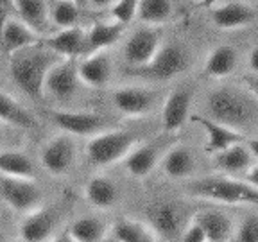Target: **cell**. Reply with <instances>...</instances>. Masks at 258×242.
Returning <instances> with one entry per match:
<instances>
[{
    "mask_svg": "<svg viewBox=\"0 0 258 242\" xmlns=\"http://www.w3.org/2000/svg\"><path fill=\"white\" fill-rule=\"evenodd\" d=\"M48 117L57 128L72 137H95L108 131V118L97 111H72V109H50Z\"/></svg>",
    "mask_w": 258,
    "mask_h": 242,
    "instance_id": "52a82bcc",
    "label": "cell"
},
{
    "mask_svg": "<svg viewBox=\"0 0 258 242\" xmlns=\"http://www.w3.org/2000/svg\"><path fill=\"white\" fill-rule=\"evenodd\" d=\"M13 13H16L15 0H0V34L9 18H13Z\"/></svg>",
    "mask_w": 258,
    "mask_h": 242,
    "instance_id": "8d00e7d4",
    "label": "cell"
},
{
    "mask_svg": "<svg viewBox=\"0 0 258 242\" xmlns=\"http://www.w3.org/2000/svg\"><path fill=\"white\" fill-rule=\"evenodd\" d=\"M256 11L244 2H228L210 11V22L222 31H235L253 24Z\"/></svg>",
    "mask_w": 258,
    "mask_h": 242,
    "instance_id": "44dd1931",
    "label": "cell"
},
{
    "mask_svg": "<svg viewBox=\"0 0 258 242\" xmlns=\"http://www.w3.org/2000/svg\"><path fill=\"white\" fill-rule=\"evenodd\" d=\"M77 74L83 85L90 88H102L113 76V61L106 50L85 56L77 63Z\"/></svg>",
    "mask_w": 258,
    "mask_h": 242,
    "instance_id": "e0dca14e",
    "label": "cell"
},
{
    "mask_svg": "<svg viewBox=\"0 0 258 242\" xmlns=\"http://www.w3.org/2000/svg\"><path fill=\"white\" fill-rule=\"evenodd\" d=\"M244 85L249 90L251 95H253L254 99H258V76L256 74H247V76H244Z\"/></svg>",
    "mask_w": 258,
    "mask_h": 242,
    "instance_id": "74e56055",
    "label": "cell"
},
{
    "mask_svg": "<svg viewBox=\"0 0 258 242\" xmlns=\"http://www.w3.org/2000/svg\"><path fill=\"white\" fill-rule=\"evenodd\" d=\"M111 237L117 242H158L160 238L147 222L131 217H120L111 224Z\"/></svg>",
    "mask_w": 258,
    "mask_h": 242,
    "instance_id": "83f0119b",
    "label": "cell"
},
{
    "mask_svg": "<svg viewBox=\"0 0 258 242\" xmlns=\"http://www.w3.org/2000/svg\"><path fill=\"white\" fill-rule=\"evenodd\" d=\"M161 172L170 179H190L198 170V160L188 145L174 144L161 160Z\"/></svg>",
    "mask_w": 258,
    "mask_h": 242,
    "instance_id": "ffe728a7",
    "label": "cell"
},
{
    "mask_svg": "<svg viewBox=\"0 0 258 242\" xmlns=\"http://www.w3.org/2000/svg\"><path fill=\"white\" fill-rule=\"evenodd\" d=\"M170 16H172L170 0H140V4H138L137 18L149 27L165 24Z\"/></svg>",
    "mask_w": 258,
    "mask_h": 242,
    "instance_id": "1f68e13d",
    "label": "cell"
},
{
    "mask_svg": "<svg viewBox=\"0 0 258 242\" xmlns=\"http://www.w3.org/2000/svg\"><path fill=\"white\" fill-rule=\"evenodd\" d=\"M117 0H88V4L93 6V8L101 9V8H111Z\"/></svg>",
    "mask_w": 258,
    "mask_h": 242,
    "instance_id": "b9f144b4",
    "label": "cell"
},
{
    "mask_svg": "<svg viewBox=\"0 0 258 242\" xmlns=\"http://www.w3.org/2000/svg\"><path fill=\"white\" fill-rule=\"evenodd\" d=\"M59 214L52 206H40L24 215L18 226L20 242H52L57 237Z\"/></svg>",
    "mask_w": 258,
    "mask_h": 242,
    "instance_id": "ba28073f",
    "label": "cell"
},
{
    "mask_svg": "<svg viewBox=\"0 0 258 242\" xmlns=\"http://www.w3.org/2000/svg\"><path fill=\"white\" fill-rule=\"evenodd\" d=\"M81 85L79 74H77L76 59H61L52 67L45 79L43 95H48L56 101H67L77 93Z\"/></svg>",
    "mask_w": 258,
    "mask_h": 242,
    "instance_id": "5bb4252c",
    "label": "cell"
},
{
    "mask_svg": "<svg viewBox=\"0 0 258 242\" xmlns=\"http://www.w3.org/2000/svg\"><path fill=\"white\" fill-rule=\"evenodd\" d=\"M158 101L154 90L142 86H122L111 93V104L125 117H142L153 111Z\"/></svg>",
    "mask_w": 258,
    "mask_h": 242,
    "instance_id": "7c38bea8",
    "label": "cell"
},
{
    "mask_svg": "<svg viewBox=\"0 0 258 242\" xmlns=\"http://www.w3.org/2000/svg\"><path fill=\"white\" fill-rule=\"evenodd\" d=\"M181 242H208V238H206L205 230L192 219V221L185 226V230H183Z\"/></svg>",
    "mask_w": 258,
    "mask_h": 242,
    "instance_id": "d590c367",
    "label": "cell"
},
{
    "mask_svg": "<svg viewBox=\"0 0 258 242\" xmlns=\"http://www.w3.org/2000/svg\"><path fill=\"white\" fill-rule=\"evenodd\" d=\"M0 198L15 212L29 214L41 206L43 192L34 179L0 174Z\"/></svg>",
    "mask_w": 258,
    "mask_h": 242,
    "instance_id": "5b68a950",
    "label": "cell"
},
{
    "mask_svg": "<svg viewBox=\"0 0 258 242\" xmlns=\"http://www.w3.org/2000/svg\"><path fill=\"white\" fill-rule=\"evenodd\" d=\"M147 224L160 240H174L183 235V210L174 201H154L147 208Z\"/></svg>",
    "mask_w": 258,
    "mask_h": 242,
    "instance_id": "30bf717a",
    "label": "cell"
},
{
    "mask_svg": "<svg viewBox=\"0 0 258 242\" xmlns=\"http://www.w3.org/2000/svg\"><path fill=\"white\" fill-rule=\"evenodd\" d=\"M170 147V145H169ZM165 144V138H158V140L144 142L138 144L131 153L125 156L124 167L133 177H145L149 176L154 169L161 163L165 153L169 151Z\"/></svg>",
    "mask_w": 258,
    "mask_h": 242,
    "instance_id": "4fadbf2b",
    "label": "cell"
},
{
    "mask_svg": "<svg viewBox=\"0 0 258 242\" xmlns=\"http://www.w3.org/2000/svg\"><path fill=\"white\" fill-rule=\"evenodd\" d=\"M0 41H2V47L4 50L13 56L18 50H24L27 47L40 43V34H38L34 29H31L24 20L20 18H9L8 24L2 29V34H0Z\"/></svg>",
    "mask_w": 258,
    "mask_h": 242,
    "instance_id": "603a6c76",
    "label": "cell"
},
{
    "mask_svg": "<svg viewBox=\"0 0 258 242\" xmlns=\"http://www.w3.org/2000/svg\"><path fill=\"white\" fill-rule=\"evenodd\" d=\"M194 221L201 226L208 242H231L237 231V226L231 215L222 210H201L194 215Z\"/></svg>",
    "mask_w": 258,
    "mask_h": 242,
    "instance_id": "d6986e66",
    "label": "cell"
},
{
    "mask_svg": "<svg viewBox=\"0 0 258 242\" xmlns=\"http://www.w3.org/2000/svg\"><path fill=\"white\" fill-rule=\"evenodd\" d=\"M194 2H201V0H194Z\"/></svg>",
    "mask_w": 258,
    "mask_h": 242,
    "instance_id": "bcb514c9",
    "label": "cell"
},
{
    "mask_svg": "<svg viewBox=\"0 0 258 242\" xmlns=\"http://www.w3.org/2000/svg\"><path fill=\"white\" fill-rule=\"evenodd\" d=\"M109 231H111V226L102 217L85 215L70 222L64 233L74 242H104Z\"/></svg>",
    "mask_w": 258,
    "mask_h": 242,
    "instance_id": "484cf974",
    "label": "cell"
},
{
    "mask_svg": "<svg viewBox=\"0 0 258 242\" xmlns=\"http://www.w3.org/2000/svg\"><path fill=\"white\" fill-rule=\"evenodd\" d=\"M188 67V54L179 43L161 45L154 59L147 67L138 69L144 76L156 81H170L183 74Z\"/></svg>",
    "mask_w": 258,
    "mask_h": 242,
    "instance_id": "8fae6325",
    "label": "cell"
},
{
    "mask_svg": "<svg viewBox=\"0 0 258 242\" xmlns=\"http://www.w3.org/2000/svg\"><path fill=\"white\" fill-rule=\"evenodd\" d=\"M246 145H247V149L251 151V154H253L254 160H258V137L247 138V140H246Z\"/></svg>",
    "mask_w": 258,
    "mask_h": 242,
    "instance_id": "60d3db41",
    "label": "cell"
},
{
    "mask_svg": "<svg viewBox=\"0 0 258 242\" xmlns=\"http://www.w3.org/2000/svg\"><path fill=\"white\" fill-rule=\"evenodd\" d=\"M79 4L74 0H54L50 4V22L59 29L76 27L79 20Z\"/></svg>",
    "mask_w": 258,
    "mask_h": 242,
    "instance_id": "d6a6232c",
    "label": "cell"
},
{
    "mask_svg": "<svg viewBox=\"0 0 258 242\" xmlns=\"http://www.w3.org/2000/svg\"><path fill=\"white\" fill-rule=\"evenodd\" d=\"M111 242H117V240H111Z\"/></svg>",
    "mask_w": 258,
    "mask_h": 242,
    "instance_id": "7dc6e473",
    "label": "cell"
},
{
    "mask_svg": "<svg viewBox=\"0 0 258 242\" xmlns=\"http://www.w3.org/2000/svg\"><path fill=\"white\" fill-rule=\"evenodd\" d=\"M233 242H258V215L249 214L237 226Z\"/></svg>",
    "mask_w": 258,
    "mask_h": 242,
    "instance_id": "e575fe53",
    "label": "cell"
},
{
    "mask_svg": "<svg viewBox=\"0 0 258 242\" xmlns=\"http://www.w3.org/2000/svg\"><path fill=\"white\" fill-rule=\"evenodd\" d=\"M238 65V52L231 45H217L208 52L203 72L210 79H224L235 72Z\"/></svg>",
    "mask_w": 258,
    "mask_h": 242,
    "instance_id": "d4e9b609",
    "label": "cell"
},
{
    "mask_svg": "<svg viewBox=\"0 0 258 242\" xmlns=\"http://www.w3.org/2000/svg\"><path fill=\"white\" fill-rule=\"evenodd\" d=\"M0 174L34 179L36 169L27 154L20 153V151H0Z\"/></svg>",
    "mask_w": 258,
    "mask_h": 242,
    "instance_id": "4dcf8cb0",
    "label": "cell"
},
{
    "mask_svg": "<svg viewBox=\"0 0 258 242\" xmlns=\"http://www.w3.org/2000/svg\"><path fill=\"white\" fill-rule=\"evenodd\" d=\"M0 122L20 129H34L38 120L20 102L0 90Z\"/></svg>",
    "mask_w": 258,
    "mask_h": 242,
    "instance_id": "f1b7e54d",
    "label": "cell"
},
{
    "mask_svg": "<svg viewBox=\"0 0 258 242\" xmlns=\"http://www.w3.org/2000/svg\"><path fill=\"white\" fill-rule=\"evenodd\" d=\"M186 196L203 201H214L221 205H246L258 208V190L246 179L233 176H203L192 177L183 187Z\"/></svg>",
    "mask_w": 258,
    "mask_h": 242,
    "instance_id": "7a4b0ae2",
    "label": "cell"
},
{
    "mask_svg": "<svg viewBox=\"0 0 258 242\" xmlns=\"http://www.w3.org/2000/svg\"><path fill=\"white\" fill-rule=\"evenodd\" d=\"M52 242H74V240H72V238H70L67 233H63V235H57V237L54 238Z\"/></svg>",
    "mask_w": 258,
    "mask_h": 242,
    "instance_id": "7bdbcfd3",
    "label": "cell"
},
{
    "mask_svg": "<svg viewBox=\"0 0 258 242\" xmlns=\"http://www.w3.org/2000/svg\"><path fill=\"white\" fill-rule=\"evenodd\" d=\"M247 65H249L251 74H256L258 76V45H254L249 50V56H247Z\"/></svg>",
    "mask_w": 258,
    "mask_h": 242,
    "instance_id": "f35d334b",
    "label": "cell"
},
{
    "mask_svg": "<svg viewBox=\"0 0 258 242\" xmlns=\"http://www.w3.org/2000/svg\"><path fill=\"white\" fill-rule=\"evenodd\" d=\"M4 142H6V129L2 126V122H0V145L4 144Z\"/></svg>",
    "mask_w": 258,
    "mask_h": 242,
    "instance_id": "ee69618b",
    "label": "cell"
},
{
    "mask_svg": "<svg viewBox=\"0 0 258 242\" xmlns=\"http://www.w3.org/2000/svg\"><path fill=\"white\" fill-rule=\"evenodd\" d=\"M244 179H246L251 187H254V189L258 190V163H254V165L244 174Z\"/></svg>",
    "mask_w": 258,
    "mask_h": 242,
    "instance_id": "ab89813d",
    "label": "cell"
},
{
    "mask_svg": "<svg viewBox=\"0 0 258 242\" xmlns=\"http://www.w3.org/2000/svg\"><path fill=\"white\" fill-rule=\"evenodd\" d=\"M138 4H140V0H117L109 8L113 22L122 25L131 24L138 15Z\"/></svg>",
    "mask_w": 258,
    "mask_h": 242,
    "instance_id": "836d02e7",
    "label": "cell"
},
{
    "mask_svg": "<svg viewBox=\"0 0 258 242\" xmlns=\"http://www.w3.org/2000/svg\"><path fill=\"white\" fill-rule=\"evenodd\" d=\"M161 48V32L156 27H140L131 32L124 45V59L133 69H144Z\"/></svg>",
    "mask_w": 258,
    "mask_h": 242,
    "instance_id": "9c48e42d",
    "label": "cell"
},
{
    "mask_svg": "<svg viewBox=\"0 0 258 242\" xmlns=\"http://www.w3.org/2000/svg\"><path fill=\"white\" fill-rule=\"evenodd\" d=\"M206 109L210 118L240 131L256 118L258 108L251 97L235 88H217L208 93Z\"/></svg>",
    "mask_w": 258,
    "mask_h": 242,
    "instance_id": "3957f363",
    "label": "cell"
},
{
    "mask_svg": "<svg viewBox=\"0 0 258 242\" xmlns=\"http://www.w3.org/2000/svg\"><path fill=\"white\" fill-rule=\"evenodd\" d=\"M43 45L63 59H76L86 54V29L79 25L59 29L56 34L45 38Z\"/></svg>",
    "mask_w": 258,
    "mask_h": 242,
    "instance_id": "ac0fdd59",
    "label": "cell"
},
{
    "mask_svg": "<svg viewBox=\"0 0 258 242\" xmlns=\"http://www.w3.org/2000/svg\"><path fill=\"white\" fill-rule=\"evenodd\" d=\"M77 144L72 135L61 133L50 137L40 151V161L43 169L52 176H64L76 165Z\"/></svg>",
    "mask_w": 258,
    "mask_h": 242,
    "instance_id": "8992f818",
    "label": "cell"
},
{
    "mask_svg": "<svg viewBox=\"0 0 258 242\" xmlns=\"http://www.w3.org/2000/svg\"><path fill=\"white\" fill-rule=\"evenodd\" d=\"M16 13L31 29L41 34L50 24V6L47 0H15Z\"/></svg>",
    "mask_w": 258,
    "mask_h": 242,
    "instance_id": "f546056e",
    "label": "cell"
},
{
    "mask_svg": "<svg viewBox=\"0 0 258 242\" xmlns=\"http://www.w3.org/2000/svg\"><path fill=\"white\" fill-rule=\"evenodd\" d=\"M76 4H79V6H85V4H88V0H74Z\"/></svg>",
    "mask_w": 258,
    "mask_h": 242,
    "instance_id": "f6af8a7d",
    "label": "cell"
},
{
    "mask_svg": "<svg viewBox=\"0 0 258 242\" xmlns=\"http://www.w3.org/2000/svg\"><path fill=\"white\" fill-rule=\"evenodd\" d=\"M190 106H192V90L188 86L174 88L167 95L161 109V128L167 135L177 133L186 124L192 115Z\"/></svg>",
    "mask_w": 258,
    "mask_h": 242,
    "instance_id": "9a60e30c",
    "label": "cell"
},
{
    "mask_svg": "<svg viewBox=\"0 0 258 242\" xmlns=\"http://www.w3.org/2000/svg\"><path fill=\"white\" fill-rule=\"evenodd\" d=\"M190 120L194 124H198L199 128L205 131L206 135V144L205 151L208 154H217L221 151L228 149L231 145L240 144V142H246V137L242 131L237 129H231L224 124H219V122L212 120L210 117H203V115H190Z\"/></svg>",
    "mask_w": 258,
    "mask_h": 242,
    "instance_id": "2e32d148",
    "label": "cell"
},
{
    "mask_svg": "<svg viewBox=\"0 0 258 242\" xmlns=\"http://www.w3.org/2000/svg\"><path fill=\"white\" fill-rule=\"evenodd\" d=\"M63 57L52 52L48 47L41 43L27 47L24 50H18L9 57V74L15 85L27 93L32 99H40L43 95L45 79L52 67Z\"/></svg>",
    "mask_w": 258,
    "mask_h": 242,
    "instance_id": "6da1fadb",
    "label": "cell"
},
{
    "mask_svg": "<svg viewBox=\"0 0 258 242\" xmlns=\"http://www.w3.org/2000/svg\"><path fill=\"white\" fill-rule=\"evenodd\" d=\"M125 25L117 24V22H95L92 27L86 31V54L101 52L108 50L111 45H115L120 36L124 34Z\"/></svg>",
    "mask_w": 258,
    "mask_h": 242,
    "instance_id": "4316f807",
    "label": "cell"
},
{
    "mask_svg": "<svg viewBox=\"0 0 258 242\" xmlns=\"http://www.w3.org/2000/svg\"><path fill=\"white\" fill-rule=\"evenodd\" d=\"M212 163L215 169L224 172L226 176H231V174H246L254 165V158L247 149L246 142H240V144H235L228 149L214 154Z\"/></svg>",
    "mask_w": 258,
    "mask_h": 242,
    "instance_id": "7402d4cb",
    "label": "cell"
},
{
    "mask_svg": "<svg viewBox=\"0 0 258 242\" xmlns=\"http://www.w3.org/2000/svg\"><path fill=\"white\" fill-rule=\"evenodd\" d=\"M138 144V135L133 131L108 129L90 138L86 144V158L93 167H109L124 161Z\"/></svg>",
    "mask_w": 258,
    "mask_h": 242,
    "instance_id": "277c9868",
    "label": "cell"
},
{
    "mask_svg": "<svg viewBox=\"0 0 258 242\" xmlns=\"http://www.w3.org/2000/svg\"><path fill=\"white\" fill-rule=\"evenodd\" d=\"M118 187L111 177L106 174H95L86 182L85 198L93 208L109 210L118 203Z\"/></svg>",
    "mask_w": 258,
    "mask_h": 242,
    "instance_id": "cb8c5ba5",
    "label": "cell"
}]
</instances>
